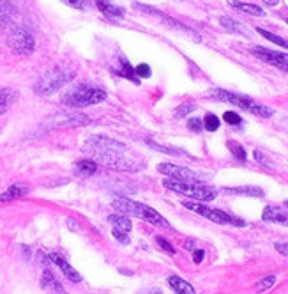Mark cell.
<instances>
[{
  "mask_svg": "<svg viewBox=\"0 0 288 294\" xmlns=\"http://www.w3.org/2000/svg\"><path fill=\"white\" fill-rule=\"evenodd\" d=\"M62 2L74 7V9H87L89 7V0H62Z\"/></svg>",
  "mask_w": 288,
  "mask_h": 294,
  "instance_id": "33",
  "label": "cell"
},
{
  "mask_svg": "<svg viewBox=\"0 0 288 294\" xmlns=\"http://www.w3.org/2000/svg\"><path fill=\"white\" fill-rule=\"evenodd\" d=\"M253 55H257L258 59H262L264 62L271 64V66L279 67L281 71L288 73V62L283 59V53L281 52H272V50H265L262 46H255L253 48Z\"/></svg>",
  "mask_w": 288,
  "mask_h": 294,
  "instance_id": "9",
  "label": "cell"
},
{
  "mask_svg": "<svg viewBox=\"0 0 288 294\" xmlns=\"http://www.w3.org/2000/svg\"><path fill=\"white\" fill-rule=\"evenodd\" d=\"M257 32H258V34L264 35L265 39H269L271 43H276L278 46H281V48H288V41H286V39L279 38V35L272 34V32H269V30H264V28H260V27L257 28Z\"/></svg>",
  "mask_w": 288,
  "mask_h": 294,
  "instance_id": "26",
  "label": "cell"
},
{
  "mask_svg": "<svg viewBox=\"0 0 288 294\" xmlns=\"http://www.w3.org/2000/svg\"><path fill=\"white\" fill-rule=\"evenodd\" d=\"M188 128L193 131V133H200V131L203 130V121L196 119V117H191V119L188 121Z\"/></svg>",
  "mask_w": 288,
  "mask_h": 294,
  "instance_id": "31",
  "label": "cell"
},
{
  "mask_svg": "<svg viewBox=\"0 0 288 294\" xmlns=\"http://www.w3.org/2000/svg\"><path fill=\"white\" fill-rule=\"evenodd\" d=\"M113 207L124 216H136V211H138V202L135 200H129L126 197H120V199L113 200Z\"/></svg>",
  "mask_w": 288,
  "mask_h": 294,
  "instance_id": "14",
  "label": "cell"
},
{
  "mask_svg": "<svg viewBox=\"0 0 288 294\" xmlns=\"http://www.w3.org/2000/svg\"><path fill=\"white\" fill-rule=\"evenodd\" d=\"M7 45L13 50L14 53H20V55H28V53L34 52V35L30 34V30H27L25 27H14L7 34Z\"/></svg>",
  "mask_w": 288,
  "mask_h": 294,
  "instance_id": "6",
  "label": "cell"
},
{
  "mask_svg": "<svg viewBox=\"0 0 288 294\" xmlns=\"http://www.w3.org/2000/svg\"><path fill=\"white\" fill-rule=\"evenodd\" d=\"M67 225H69V227H73V229H76V231H78V225H76V222H74V220H67Z\"/></svg>",
  "mask_w": 288,
  "mask_h": 294,
  "instance_id": "42",
  "label": "cell"
},
{
  "mask_svg": "<svg viewBox=\"0 0 288 294\" xmlns=\"http://www.w3.org/2000/svg\"><path fill=\"white\" fill-rule=\"evenodd\" d=\"M50 261H52L55 266H59L60 270H62V273L66 275V277L69 278L71 282H81V275L78 273L76 270H73V268H71V264L67 263L64 257L57 255V253H52V255H50Z\"/></svg>",
  "mask_w": 288,
  "mask_h": 294,
  "instance_id": "12",
  "label": "cell"
},
{
  "mask_svg": "<svg viewBox=\"0 0 288 294\" xmlns=\"http://www.w3.org/2000/svg\"><path fill=\"white\" fill-rule=\"evenodd\" d=\"M276 250H278L279 253H283V255L288 257V243H276Z\"/></svg>",
  "mask_w": 288,
  "mask_h": 294,
  "instance_id": "39",
  "label": "cell"
},
{
  "mask_svg": "<svg viewBox=\"0 0 288 294\" xmlns=\"http://www.w3.org/2000/svg\"><path fill=\"white\" fill-rule=\"evenodd\" d=\"M225 193L232 195H248V197H264L265 192L260 186H233V188H223Z\"/></svg>",
  "mask_w": 288,
  "mask_h": 294,
  "instance_id": "15",
  "label": "cell"
},
{
  "mask_svg": "<svg viewBox=\"0 0 288 294\" xmlns=\"http://www.w3.org/2000/svg\"><path fill=\"white\" fill-rule=\"evenodd\" d=\"M203 257H205V252L203 250H194V253H193V261L196 264H200L201 261H203Z\"/></svg>",
  "mask_w": 288,
  "mask_h": 294,
  "instance_id": "38",
  "label": "cell"
},
{
  "mask_svg": "<svg viewBox=\"0 0 288 294\" xmlns=\"http://www.w3.org/2000/svg\"><path fill=\"white\" fill-rule=\"evenodd\" d=\"M74 77V71H71L66 66H53L46 71L45 75H41V78L35 84L34 91L39 96H50L55 91L62 89L66 84H69Z\"/></svg>",
  "mask_w": 288,
  "mask_h": 294,
  "instance_id": "3",
  "label": "cell"
},
{
  "mask_svg": "<svg viewBox=\"0 0 288 294\" xmlns=\"http://www.w3.org/2000/svg\"><path fill=\"white\" fill-rule=\"evenodd\" d=\"M219 23H221L223 27L226 28V30L233 32V34H239V35H242V38H250V30H248L244 25H240V23H237L235 20H232V18L221 16V18H219Z\"/></svg>",
  "mask_w": 288,
  "mask_h": 294,
  "instance_id": "16",
  "label": "cell"
},
{
  "mask_svg": "<svg viewBox=\"0 0 288 294\" xmlns=\"http://www.w3.org/2000/svg\"><path fill=\"white\" fill-rule=\"evenodd\" d=\"M209 96L218 101H226V103H232V105L239 106L242 110H248V112H253V108L258 105L255 103L250 96H244V94H235V92H230V91H223V89H211L209 91Z\"/></svg>",
  "mask_w": 288,
  "mask_h": 294,
  "instance_id": "8",
  "label": "cell"
},
{
  "mask_svg": "<svg viewBox=\"0 0 288 294\" xmlns=\"http://www.w3.org/2000/svg\"><path fill=\"white\" fill-rule=\"evenodd\" d=\"M262 220L265 222H272V224L283 225V227H288V213L283 207L279 206H267L262 213Z\"/></svg>",
  "mask_w": 288,
  "mask_h": 294,
  "instance_id": "11",
  "label": "cell"
},
{
  "mask_svg": "<svg viewBox=\"0 0 288 294\" xmlns=\"http://www.w3.org/2000/svg\"><path fill=\"white\" fill-rule=\"evenodd\" d=\"M223 121H225L226 124H240L242 123V117L239 116V114H235V112H232V110H228V112H225L223 114Z\"/></svg>",
  "mask_w": 288,
  "mask_h": 294,
  "instance_id": "30",
  "label": "cell"
},
{
  "mask_svg": "<svg viewBox=\"0 0 288 294\" xmlns=\"http://www.w3.org/2000/svg\"><path fill=\"white\" fill-rule=\"evenodd\" d=\"M135 73H136V77H140V78H149L150 75H152V71H150V67L147 66V64H140V66L135 67Z\"/></svg>",
  "mask_w": 288,
  "mask_h": 294,
  "instance_id": "32",
  "label": "cell"
},
{
  "mask_svg": "<svg viewBox=\"0 0 288 294\" xmlns=\"http://www.w3.org/2000/svg\"><path fill=\"white\" fill-rule=\"evenodd\" d=\"M274 284H276V275H267V277H264L257 285H255V291L265 292V291H269Z\"/></svg>",
  "mask_w": 288,
  "mask_h": 294,
  "instance_id": "27",
  "label": "cell"
},
{
  "mask_svg": "<svg viewBox=\"0 0 288 294\" xmlns=\"http://www.w3.org/2000/svg\"><path fill=\"white\" fill-rule=\"evenodd\" d=\"M25 193H28V188H27V186H23V185L9 186V188H7L6 192L2 193V195H0V202H11V200L23 197Z\"/></svg>",
  "mask_w": 288,
  "mask_h": 294,
  "instance_id": "19",
  "label": "cell"
},
{
  "mask_svg": "<svg viewBox=\"0 0 288 294\" xmlns=\"http://www.w3.org/2000/svg\"><path fill=\"white\" fill-rule=\"evenodd\" d=\"M157 170L163 175H168V179H175V181H184V182H203L207 179V174L201 172H194L191 168L179 167L174 163H159Z\"/></svg>",
  "mask_w": 288,
  "mask_h": 294,
  "instance_id": "7",
  "label": "cell"
},
{
  "mask_svg": "<svg viewBox=\"0 0 288 294\" xmlns=\"http://www.w3.org/2000/svg\"><path fill=\"white\" fill-rule=\"evenodd\" d=\"M84 151L91 156H94L96 161H99L103 167L113 168V170L124 172H136L143 168V163H135L129 160L128 147L117 140H111L108 137H91L84 142Z\"/></svg>",
  "mask_w": 288,
  "mask_h": 294,
  "instance_id": "1",
  "label": "cell"
},
{
  "mask_svg": "<svg viewBox=\"0 0 288 294\" xmlns=\"http://www.w3.org/2000/svg\"><path fill=\"white\" fill-rule=\"evenodd\" d=\"M283 59H285L286 62H288V53H283Z\"/></svg>",
  "mask_w": 288,
  "mask_h": 294,
  "instance_id": "43",
  "label": "cell"
},
{
  "mask_svg": "<svg viewBox=\"0 0 288 294\" xmlns=\"http://www.w3.org/2000/svg\"><path fill=\"white\" fill-rule=\"evenodd\" d=\"M140 294H163V292L157 291V289H150V291H143V292H140Z\"/></svg>",
  "mask_w": 288,
  "mask_h": 294,
  "instance_id": "41",
  "label": "cell"
},
{
  "mask_svg": "<svg viewBox=\"0 0 288 294\" xmlns=\"http://www.w3.org/2000/svg\"><path fill=\"white\" fill-rule=\"evenodd\" d=\"M163 186L170 192L181 193V195H188L191 199L203 200V202H211L218 197V192L209 186H205L203 182H184V181H175V179H164Z\"/></svg>",
  "mask_w": 288,
  "mask_h": 294,
  "instance_id": "4",
  "label": "cell"
},
{
  "mask_svg": "<svg viewBox=\"0 0 288 294\" xmlns=\"http://www.w3.org/2000/svg\"><path fill=\"white\" fill-rule=\"evenodd\" d=\"M226 145H228V149H230V153L233 154V156L237 158V160L240 161V163H244V161L248 160V154H246V151H244V147L239 144V142H233V140H228L226 142Z\"/></svg>",
  "mask_w": 288,
  "mask_h": 294,
  "instance_id": "25",
  "label": "cell"
},
{
  "mask_svg": "<svg viewBox=\"0 0 288 294\" xmlns=\"http://www.w3.org/2000/svg\"><path fill=\"white\" fill-rule=\"evenodd\" d=\"M262 2H265V4H267V6H272V7H274V6H278V4H279V0H262Z\"/></svg>",
  "mask_w": 288,
  "mask_h": 294,
  "instance_id": "40",
  "label": "cell"
},
{
  "mask_svg": "<svg viewBox=\"0 0 288 294\" xmlns=\"http://www.w3.org/2000/svg\"><path fill=\"white\" fill-rule=\"evenodd\" d=\"M120 66H122V71L118 75L124 77V78H129V80L135 82V84H138V78H136V73H135V69L131 67V64H129L128 60H122Z\"/></svg>",
  "mask_w": 288,
  "mask_h": 294,
  "instance_id": "29",
  "label": "cell"
},
{
  "mask_svg": "<svg viewBox=\"0 0 288 294\" xmlns=\"http://www.w3.org/2000/svg\"><path fill=\"white\" fill-rule=\"evenodd\" d=\"M14 14V7L9 0H0V21L2 23H9L11 18Z\"/></svg>",
  "mask_w": 288,
  "mask_h": 294,
  "instance_id": "24",
  "label": "cell"
},
{
  "mask_svg": "<svg viewBox=\"0 0 288 294\" xmlns=\"http://www.w3.org/2000/svg\"><path fill=\"white\" fill-rule=\"evenodd\" d=\"M16 96H18L16 91H13V89H2V91H0V114H4L11 105H13Z\"/></svg>",
  "mask_w": 288,
  "mask_h": 294,
  "instance_id": "22",
  "label": "cell"
},
{
  "mask_svg": "<svg viewBox=\"0 0 288 294\" xmlns=\"http://www.w3.org/2000/svg\"><path fill=\"white\" fill-rule=\"evenodd\" d=\"M62 103L71 108H81V106H92L106 99V91L94 85H76L62 94Z\"/></svg>",
  "mask_w": 288,
  "mask_h": 294,
  "instance_id": "2",
  "label": "cell"
},
{
  "mask_svg": "<svg viewBox=\"0 0 288 294\" xmlns=\"http://www.w3.org/2000/svg\"><path fill=\"white\" fill-rule=\"evenodd\" d=\"M111 234H113V238L117 239V241H120L122 245H129V243H131L128 232H120V231H115V229H113V232H111Z\"/></svg>",
  "mask_w": 288,
  "mask_h": 294,
  "instance_id": "34",
  "label": "cell"
},
{
  "mask_svg": "<svg viewBox=\"0 0 288 294\" xmlns=\"http://www.w3.org/2000/svg\"><path fill=\"white\" fill-rule=\"evenodd\" d=\"M156 241H157V245H159L161 248L164 250V252H168V253H175V248H174V246H172L170 243H168L164 238H157Z\"/></svg>",
  "mask_w": 288,
  "mask_h": 294,
  "instance_id": "36",
  "label": "cell"
},
{
  "mask_svg": "<svg viewBox=\"0 0 288 294\" xmlns=\"http://www.w3.org/2000/svg\"><path fill=\"white\" fill-rule=\"evenodd\" d=\"M255 160H257V161H258V163H260V165H267V167H269V161H267V158H265L264 154L260 153V151H255Z\"/></svg>",
  "mask_w": 288,
  "mask_h": 294,
  "instance_id": "37",
  "label": "cell"
},
{
  "mask_svg": "<svg viewBox=\"0 0 288 294\" xmlns=\"http://www.w3.org/2000/svg\"><path fill=\"white\" fill-rule=\"evenodd\" d=\"M203 128L207 131H218L219 130V117L214 114H207L203 117Z\"/></svg>",
  "mask_w": 288,
  "mask_h": 294,
  "instance_id": "28",
  "label": "cell"
},
{
  "mask_svg": "<svg viewBox=\"0 0 288 294\" xmlns=\"http://www.w3.org/2000/svg\"><path fill=\"white\" fill-rule=\"evenodd\" d=\"M108 220H110V224L113 225L115 231L129 232L133 229L131 220H129L128 216H124V214H111V216H108Z\"/></svg>",
  "mask_w": 288,
  "mask_h": 294,
  "instance_id": "20",
  "label": "cell"
},
{
  "mask_svg": "<svg viewBox=\"0 0 288 294\" xmlns=\"http://www.w3.org/2000/svg\"><path fill=\"white\" fill-rule=\"evenodd\" d=\"M182 206L189 211H194V213L201 214L207 220L214 222V224H221V225H235V227H246V222L239 220V218L232 216V214L225 213L221 209H212V207L205 206V204H198V202H191V200H184Z\"/></svg>",
  "mask_w": 288,
  "mask_h": 294,
  "instance_id": "5",
  "label": "cell"
},
{
  "mask_svg": "<svg viewBox=\"0 0 288 294\" xmlns=\"http://www.w3.org/2000/svg\"><path fill=\"white\" fill-rule=\"evenodd\" d=\"M97 7H99L101 11H103L106 16H111V18H122L124 16V9L118 6H113V4H110L108 0H96Z\"/></svg>",
  "mask_w": 288,
  "mask_h": 294,
  "instance_id": "21",
  "label": "cell"
},
{
  "mask_svg": "<svg viewBox=\"0 0 288 294\" xmlns=\"http://www.w3.org/2000/svg\"><path fill=\"white\" fill-rule=\"evenodd\" d=\"M136 216L142 218V220H145V222H149V224L156 225V227L170 229V224H168V222L164 220V218L161 216V214L157 213L156 209H152V207L145 206V204H140L138 202V211H136Z\"/></svg>",
  "mask_w": 288,
  "mask_h": 294,
  "instance_id": "10",
  "label": "cell"
},
{
  "mask_svg": "<svg viewBox=\"0 0 288 294\" xmlns=\"http://www.w3.org/2000/svg\"><path fill=\"white\" fill-rule=\"evenodd\" d=\"M286 23H288V20H286Z\"/></svg>",
  "mask_w": 288,
  "mask_h": 294,
  "instance_id": "45",
  "label": "cell"
},
{
  "mask_svg": "<svg viewBox=\"0 0 288 294\" xmlns=\"http://www.w3.org/2000/svg\"><path fill=\"white\" fill-rule=\"evenodd\" d=\"M168 284L172 285V289H174L177 294H196L193 289L191 284H188L186 280H182L181 277H177V275H172V277H168Z\"/></svg>",
  "mask_w": 288,
  "mask_h": 294,
  "instance_id": "18",
  "label": "cell"
},
{
  "mask_svg": "<svg viewBox=\"0 0 288 294\" xmlns=\"http://www.w3.org/2000/svg\"><path fill=\"white\" fill-rule=\"evenodd\" d=\"M228 4L232 7H235L237 11H240V13L253 14V16H265V11L260 6H255V4H244L239 2V0H228Z\"/></svg>",
  "mask_w": 288,
  "mask_h": 294,
  "instance_id": "17",
  "label": "cell"
},
{
  "mask_svg": "<svg viewBox=\"0 0 288 294\" xmlns=\"http://www.w3.org/2000/svg\"><path fill=\"white\" fill-rule=\"evenodd\" d=\"M97 170V163L92 160H80L76 163L78 175H92Z\"/></svg>",
  "mask_w": 288,
  "mask_h": 294,
  "instance_id": "23",
  "label": "cell"
},
{
  "mask_svg": "<svg viewBox=\"0 0 288 294\" xmlns=\"http://www.w3.org/2000/svg\"><path fill=\"white\" fill-rule=\"evenodd\" d=\"M285 206H286V207H288V200H285Z\"/></svg>",
  "mask_w": 288,
  "mask_h": 294,
  "instance_id": "44",
  "label": "cell"
},
{
  "mask_svg": "<svg viewBox=\"0 0 288 294\" xmlns=\"http://www.w3.org/2000/svg\"><path fill=\"white\" fill-rule=\"evenodd\" d=\"M41 287L48 294H66L62 284H60V282L52 275V271H48V270H45V273H43V277H41Z\"/></svg>",
  "mask_w": 288,
  "mask_h": 294,
  "instance_id": "13",
  "label": "cell"
},
{
  "mask_svg": "<svg viewBox=\"0 0 288 294\" xmlns=\"http://www.w3.org/2000/svg\"><path fill=\"white\" fill-rule=\"evenodd\" d=\"M193 110H194V105H193V103H186V105L179 106L177 112H175V116H177V117H186L189 112H193Z\"/></svg>",
  "mask_w": 288,
  "mask_h": 294,
  "instance_id": "35",
  "label": "cell"
}]
</instances>
